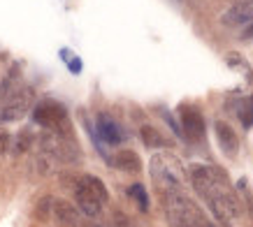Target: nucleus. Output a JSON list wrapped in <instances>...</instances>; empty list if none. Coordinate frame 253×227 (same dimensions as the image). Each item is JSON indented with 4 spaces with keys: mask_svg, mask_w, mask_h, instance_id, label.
<instances>
[{
    "mask_svg": "<svg viewBox=\"0 0 253 227\" xmlns=\"http://www.w3.org/2000/svg\"><path fill=\"white\" fill-rule=\"evenodd\" d=\"M188 179H191L193 190L200 195V199L207 204L221 225H230L235 218L242 216V199L232 190L228 174L218 169L216 165H191L188 169Z\"/></svg>",
    "mask_w": 253,
    "mask_h": 227,
    "instance_id": "1",
    "label": "nucleus"
},
{
    "mask_svg": "<svg viewBox=\"0 0 253 227\" xmlns=\"http://www.w3.org/2000/svg\"><path fill=\"white\" fill-rule=\"evenodd\" d=\"M114 227H130V225H128V220L123 218V216H116V223H114Z\"/></svg>",
    "mask_w": 253,
    "mask_h": 227,
    "instance_id": "23",
    "label": "nucleus"
},
{
    "mask_svg": "<svg viewBox=\"0 0 253 227\" xmlns=\"http://www.w3.org/2000/svg\"><path fill=\"white\" fill-rule=\"evenodd\" d=\"M239 121L244 128H251L253 125V95L249 100H244V105L239 107Z\"/></svg>",
    "mask_w": 253,
    "mask_h": 227,
    "instance_id": "17",
    "label": "nucleus"
},
{
    "mask_svg": "<svg viewBox=\"0 0 253 227\" xmlns=\"http://www.w3.org/2000/svg\"><path fill=\"white\" fill-rule=\"evenodd\" d=\"M98 132L102 137V142H107V144H121L123 139H126L123 128L112 116H107V114H100L98 116Z\"/></svg>",
    "mask_w": 253,
    "mask_h": 227,
    "instance_id": "12",
    "label": "nucleus"
},
{
    "mask_svg": "<svg viewBox=\"0 0 253 227\" xmlns=\"http://www.w3.org/2000/svg\"><path fill=\"white\" fill-rule=\"evenodd\" d=\"M242 39H244V42H253V23H249L246 28H242Z\"/></svg>",
    "mask_w": 253,
    "mask_h": 227,
    "instance_id": "22",
    "label": "nucleus"
},
{
    "mask_svg": "<svg viewBox=\"0 0 253 227\" xmlns=\"http://www.w3.org/2000/svg\"><path fill=\"white\" fill-rule=\"evenodd\" d=\"M40 149H42L44 155L58 160L63 165H72V162L82 160L79 144L72 139V135H65V132L46 130L44 135H40Z\"/></svg>",
    "mask_w": 253,
    "mask_h": 227,
    "instance_id": "4",
    "label": "nucleus"
},
{
    "mask_svg": "<svg viewBox=\"0 0 253 227\" xmlns=\"http://www.w3.org/2000/svg\"><path fill=\"white\" fill-rule=\"evenodd\" d=\"M128 195L137 202L139 211H149V195H146V188L142 183H132L130 188H128Z\"/></svg>",
    "mask_w": 253,
    "mask_h": 227,
    "instance_id": "16",
    "label": "nucleus"
},
{
    "mask_svg": "<svg viewBox=\"0 0 253 227\" xmlns=\"http://www.w3.org/2000/svg\"><path fill=\"white\" fill-rule=\"evenodd\" d=\"M149 172L158 190H176L186 186L184 165L172 153H156L149 162Z\"/></svg>",
    "mask_w": 253,
    "mask_h": 227,
    "instance_id": "3",
    "label": "nucleus"
},
{
    "mask_svg": "<svg viewBox=\"0 0 253 227\" xmlns=\"http://www.w3.org/2000/svg\"><path fill=\"white\" fill-rule=\"evenodd\" d=\"M225 63H228L230 68H237V65H242V56L232 51V53H228V58H225Z\"/></svg>",
    "mask_w": 253,
    "mask_h": 227,
    "instance_id": "21",
    "label": "nucleus"
},
{
    "mask_svg": "<svg viewBox=\"0 0 253 227\" xmlns=\"http://www.w3.org/2000/svg\"><path fill=\"white\" fill-rule=\"evenodd\" d=\"M75 202H77V206L82 209V213L88 216V218H98L100 213H102V206H105L98 197L88 190V186H86L82 179L75 181Z\"/></svg>",
    "mask_w": 253,
    "mask_h": 227,
    "instance_id": "8",
    "label": "nucleus"
},
{
    "mask_svg": "<svg viewBox=\"0 0 253 227\" xmlns=\"http://www.w3.org/2000/svg\"><path fill=\"white\" fill-rule=\"evenodd\" d=\"M139 137H142V142H144L146 149H165V146H168V139L156 128H151V125H142V128H139Z\"/></svg>",
    "mask_w": 253,
    "mask_h": 227,
    "instance_id": "14",
    "label": "nucleus"
},
{
    "mask_svg": "<svg viewBox=\"0 0 253 227\" xmlns=\"http://www.w3.org/2000/svg\"><path fill=\"white\" fill-rule=\"evenodd\" d=\"M161 204L165 211V218L169 220L172 227H216L207 218V213L202 211L191 197L184 192V188L176 190H158Z\"/></svg>",
    "mask_w": 253,
    "mask_h": 227,
    "instance_id": "2",
    "label": "nucleus"
},
{
    "mask_svg": "<svg viewBox=\"0 0 253 227\" xmlns=\"http://www.w3.org/2000/svg\"><path fill=\"white\" fill-rule=\"evenodd\" d=\"M33 121L42 125L44 130H54V132H65V135H72L70 130V116L68 109L56 102V100H42L38 105L33 107Z\"/></svg>",
    "mask_w": 253,
    "mask_h": 227,
    "instance_id": "5",
    "label": "nucleus"
},
{
    "mask_svg": "<svg viewBox=\"0 0 253 227\" xmlns=\"http://www.w3.org/2000/svg\"><path fill=\"white\" fill-rule=\"evenodd\" d=\"M49 209H54V204H51V197H44V199H42V202L38 204V211H35V216H38L40 220H44Z\"/></svg>",
    "mask_w": 253,
    "mask_h": 227,
    "instance_id": "19",
    "label": "nucleus"
},
{
    "mask_svg": "<svg viewBox=\"0 0 253 227\" xmlns=\"http://www.w3.org/2000/svg\"><path fill=\"white\" fill-rule=\"evenodd\" d=\"M221 23L225 28H246L253 23V2H237L221 14Z\"/></svg>",
    "mask_w": 253,
    "mask_h": 227,
    "instance_id": "9",
    "label": "nucleus"
},
{
    "mask_svg": "<svg viewBox=\"0 0 253 227\" xmlns=\"http://www.w3.org/2000/svg\"><path fill=\"white\" fill-rule=\"evenodd\" d=\"M77 227H91V225H77Z\"/></svg>",
    "mask_w": 253,
    "mask_h": 227,
    "instance_id": "24",
    "label": "nucleus"
},
{
    "mask_svg": "<svg viewBox=\"0 0 253 227\" xmlns=\"http://www.w3.org/2000/svg\"><path fill=\"white\" fill-rule=\"evenodd\" d=\"M179 116H181V130H184L186 139H193V142H200L205 132H207V125H205V116L198 107L193 105H181L179 107Z\"/></svg>",
    "mask_w": 253,
    "mask_h": 227,
    "instance_id": "7",
    "label": "nucleus"
},
{
    "mask_svg": "<svg viewBox=\"0 0 253 227\" xmlns=\"http://www.w3.org/2000/svg\"><path fill=\"white\" fill-rule=\"evenodd\" d=\"M79 179H82V181H84L86 186H88V190H91L93 195L98 197V199H100V202H102V204H107V202H109L107 186H105V183L100 181L98 176H93V174H84V176H79Z\"/></svg>",
    "mask_w": 253,
    "mask_h": 227,
    "instance_id": "15",
    "label": "nucleus"
},
{
    "mask_svg": "<svg viewBox=\"0 0 253 227\" xmlns=\"http://www.w3.org/2000/svg\"><path fill=\"white\" fill-rule=\"evenodd\" d=\"M249 2H253V0H249Z\"/></svg>",
    "mask_w": 253,
    "mask_h": 227,
    "instance_id": "25",
    "label": "nucleus"
},
{
    "mask_svg": "<svg viewBox=\"0 0 253 227\" xmlns=\"http://www.w3.org/2000/svg\"><path fill=\"white\" fill-rule=\"evenodd\" d=\"M54 216L63 227H77V225H88L84 220V213L79 206H72L68 202H54Z\"/></svg>",
    "mask_w": 253,
    "mask_h": 227,
    "instance_id": "11",
    "label": "nucleus"
},
{
    "mask_svg": "<svg viewBox=\"0 0 253 227\" xmlns=\"http://www.w3.org/2000/svg\"><path fill=\"white\" fill-rule=\"evenodd\" d=\"M31 146H33V135H31V132H21V135L16 137V142H14V146H12V149H14V153L19 155V153H26Z\"/></svg>",
    "mask_w": 253,
    "mask_h": 227,
    "instance_id": "18",
    "label": "nucleus"
},
{
    "mask_svg": "<svg viewBox=\"0 0 253 227\" xmlns=\"http://www.w3.org/2000/svg\"><path fill=\"white\" fill-rule=\"evenodd\" d=\"M33 107H35V91L28 88V86H21V88H16L9 95L5 105L0 107V121L2 123L19 121V118H23L26 114L31 112Z\"/></svg>",
    "mask_w": 253,
    "mask_h": 227,
    "instance_id": "6",
    "label": "nucleus"
},
{
    "mask_svg": "<svg viewBox=\"0 0 253 227\" xmlns=\"http://www.w3.org/2000/svg\"><path fill=\"white\" fill-rule=\"evenodd\" d=\"M214 135H216V142L221 146V151L228 155V158H235L239 151V137L237 132L228 125L225 121H216L214 123Z\"/></svg>",
    "mask_w": 253,
    "mask_h": 227,
    "instance_id": "10",
    "label": "nucleus"
},
{
    "mask_svg": "<svg viewBox=\"0 0 253 227\" xmlns=\"http://www.w3.org/2000/svg\"><path fill=\"white\" fill-rule=\"evenodd\" d=\"M114 167L116 169H121V172H130V174H137L139 169H142V160L135 151H128V149H123L114 155Z\"/></svg>",
    "mask_w": 253,
    "mask_h": 227,
    "instance_id": "13",
    "label": "nucleus"
},
{
    "mask_svg": "<svg viewBox=\"0 0 253 227\" xmlns=\"http://www.w3.org/2000/svg\"><path fill=\"white\" fill-rule=\"evenodd\" d=\"M9 149H12V135H9L7 130H0V155L7 153Z\"/></svg>",
    "mask_w": 253,
    "mask_h": 227,
    "instance_id": "20",
    "label": "nucleus"
}]
</instances>
